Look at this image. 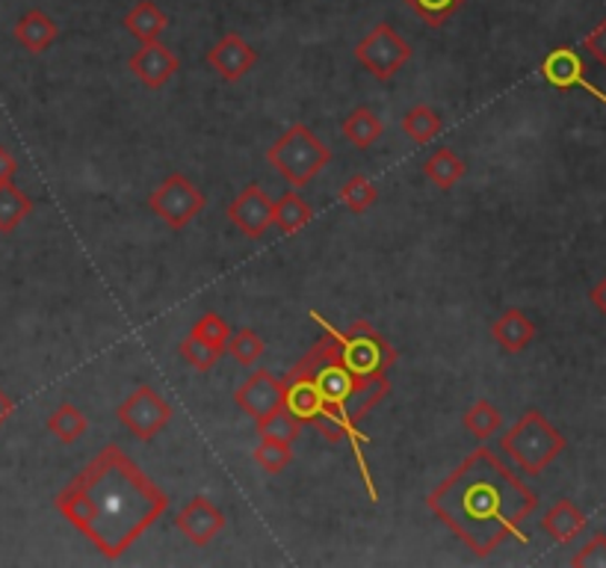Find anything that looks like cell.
<instances>
[{
  "mask_svg": "<svg viewBox=\"0 0 606 568\" xmlns=\"http://www.w3.org/2000/svg\"><path fill=\"white\" fill-rule=\"evenodd\" d=\"M122 27L137 39V42H158L160 33L169 27V16L154 3V0H140L133 3L122 18Z\"/></svg>",
  "mask_w": 606,
  "mask_h": 568,
  "instance_id": "19",
  "label": "cell"
},
{
  "mask_svg": "<svg viewBox=\"0 0 606 568\" xmlns=\"http://www.w3.org/2000/svg\"><path fill=\"white\" fill-rule=\"evenodd\" d=\"M175 415V408L169 406L166 397H160L151 385H137V390L128 394L122 406L115 408V417L122 420V426L137 438V442H151L158 438L169 426Z\"/></svg>",
  "mask_w": 606,
  "mask_h": 568,
  "instance_id": "9",
  "label": "cell"
},
{
  "mask_svg": "<svg viewBox=\"0 0 606 568\" xmlns=\"http://www.w3.org/2000/svg\"><path fill=\"white\" fill-rule=\"evenodd\" d=\"M465 172H467L465 160L458 158L453 149H447V145L435 151V154L423 163V175H426L430 184L438 186L441 193H450V190L465 178Z\"/></svg>",
  "mask_w": 606,
  "mask_h": 568,
  "instance_id": "21",
  "label": "cell"
},
{
  "mask_svg": "<svg viewBox=\"0 0 606 568\" xmlns=\"http://www.w3.org/2000/svg\"><path fill=\"white\" fill-rule=\"evenodd\" d=\"M33 213V199L12 181L0 184V234H12Z\"/></svg>",
  "mask_w": 606,
  "mask_h": 568,
  "instance_id": "23",
  "label": "cell"
},
{
  "mask_svg": "<svg viewBox=\"0 0 606 568\" xmlns=\"http://www.w3.org/2000/svg\"><path fill=\"white\" fill-rule=\"evenodd\" d=\"M574 568H606V532H595L572 557Z\"/></svg>",
  "mask_w": 606,
  "mask_h": 568,
  "instance_id": "34",
  "label": "cell"
},
{
  "mask_svg": "<svg viewBox=\"0 0 606 568\" xmlns=\"http://www.w3.org/2000/svg\"><path fill=\"white\" fill-rule=\"evenodd\" d=\"M400 124H403L405 136H408L412 142H417V145H426V142H432L441 133V128H444L441 115L435 113L430 104L412 106V110L403 115V122Z\"/></svg>",
  "mask_w": 606,
  "mask_h": 568,
  "instance_id": "26",
  "label": "cell"
},
{
  "mask_svg": "<svg viewBox=\"0 0 606 568\" xmlns=\"http://www.w3.org/2000/svg\"><path fill=\"white\" fill-rule=\"evenodd\" d=\"M234 403L246 412L252 420L273 415L282 406V379L270 371H255L243 385L234 390Z\"/></svg>",
  "mask_w": 606,
  "mask_h": 568,
  "instance_id": "14",
  "label": "cell"
},
{
  "mask_svg": "<svg viewBox=\"0 0 606 568\" xmlns=\"http://www.w3.org/2000/svg\"><path fill=\"white\" fill-rule=\"evenodd\" d=\"M231 225H238V231L249 240H261L273 225V199L266 195L261 184H249L243 193L229 204L225 211Z\"/></svg>",
  "mask_w": 606,
  "mask_h": 568,
  "instance_id": "10",
  "label": "cell"
},
{
  "mask_svg": "<svg viewBox=\"0 0 606 568\" xmlns=\"http://www.w3.org/2000/svg\"><path fill=\"white\" fill-rule=\"evenodd\" d=\"M204 193L181 172H172V175L163 181V184L154 186V193L149 195V211L163 220L169 229H184L190 222L204 211Z\"/></svg>",
  "mask_w": 606,
  "mask_h": 568,
  "instance_id": "8",
  "label": "cell"
},
{
  "mask_svg": "<svg viewBox=\"0 0 606 568\" xmlns=\"http://www.w3.org/2000/svg\"><path fill=\"white\" fill-rule=\"evenodd\" d=\"M255 462L266 474H282L293 462V444L282 438H261L255 447Z\"/></svg>",
  "mask_w": 606,
  "mask_h": 568,
  "instance_id": "31",
  "label": "cell"
},
{
  "mask_svg": "<svg viewBox=\"0 0 606 568\" xmlns=\"http://www.w3.org/2000/svg\"><path fill=\"white\" fill-rule=\"evenodd\" d=\"M208 65H211L222 80H243L249 71L257 65V51L240 33H225L220 42L208 51Z\"/></svg>",
  "mask_w": 606,
  "mask_h": 568,
  "instance_id": "12",
  "label": "cell"
},
{
  "mask_svg": "<svg viewBox=\"0 0 606 568\" xmlns=\"http://www.w3.org/2000/svg\"><path fill=\"white\" fill-rule=\"evenodd\" d=\"M314 220V207L302 199L300 193H284L279 202H273V225H279L282 234H296Z\"/></svg>",
  "mask_w": 606,
  "mask_h": 568,
  "instance_id": "22",
  "label": "cell"
},
{
  "mask_svg": "<svg viewBox=\"0 0 606 568\" xmlns=\"http://www.w3.org/2000/svg\"><path fill=\"white\" fill-rule=\"evenodd\" d=\"M343 140L355 145V149H370V145H376L382 140V133H385V122L378 119L370 106H355L341 124Z\"/></svg>",
  "mask_w": 606,
  "mask_h": 568,
  "instance_id": "20",
  "label": "cell"
},
{
  "mask_svg": "<svg viewBox=\"0 0 606 568\" xmlns=\"http://www.w3.org/2000/svg\"><path fill=\"white\" fill-rule=\"evenodd\" d=\"M195 337H202L204 344H211L216 346V349H222L225 353V344H229V337H231V328L229 323L220 317V314H213V311H208L199 323H195L193 328H190Z\"/></svg>",
  "mask_w": 606,
  "mask_h": 568,
  "instance_id": "33",
  "label": "cell"
},
{
  "mask_svg": "<svg viewBox=\"0 0 606 568\" xmlns=\"http://www.w3.org/2000/svg\"><path fill=\"white\" fill-rule=\"evenodd\" d=\"M53 506L107 559H119L166 513L169 495L122 447L107 444L62 488Z\"/></svg>",
  "mask_w": 606,
  "mask_h": 568,
  "instance_id": "1",
  "label": "cell"
},
{
  "mask_svg": "<svg viewBox=\"0 0 606 568\" xmlns=\"http://www.w3.org/2000/svg\"><path fill=\"white\" fill-rule=\"evenodd\" d=\"M462 424H465V429L474 435L476 442H488V438H494L503 429V415L492 399H476L474 406L465 412V417H462Z\"/></svg>",
  "mask_w": 606,
  "mask_h": 568,
  "instance_id": "25",
  "label": "cell"
},
{
  "mask_svg": "<svg viewBox=\"0 0 606 568\" xmlns=\"http://www.w3.org/2000/svg\"><path fill=\"white\" fill-rule=\"evenodd\" d=\"M44 426H48V433H51L57 442L74 444V442H80L83 435H87L89 420L78 406H71V403H62V406L53 408L51 417H48V424H44Z\"/></svg>",
  "mask_w": 606,
  "mask_h": 568,
  "instance_id": "24",
  "label": "cell"
},
{
  "mask_svg": "<svg viewBox=\"0 0 606 568\" xmlns=\"http://www.w3.org/2000/svg\"><path fill=\"white\" fill-rule=\"evenodd\" d=\"M337 346H341L343 362L350 364L352 371L364 376V379H387V367L396 362V349L387 344V337L382 332L358 320L350 328L337 332Z\"/></svg>",
  "mask_w": 606,
  "mask_h": 568,
  "instance_id": "6",
  "label": "cell"
},
{
  "mask_svg": "<svg viewBox=\"0 0 606 568\" xmlns=\"http://www.w3.org/2000/svg\"><path fill=\"white\" fill-rule=\"evenodd\" d=\"M412 42L396 33L387 21H378L358 44H355V60L361 62V69L370 71L376 80H391L396 71L403 69L405 62L412 60Z\"/></svg>",
  "mask_w": 606,
  "mask_h": 568,
  "instance_id": "7",
  "label": "cell"
},
{
  "mask_svg": "<svg viewBox=\"0 0 606 568\" xmlns=\"http://www.w3.org/2000/svg\"><path fill=\"white\" fill-rule=\"evenodd\" d=\"M175 524H178V530L184 532L195 548H204L208 541H213L222 530H225V513H222L220 506L213 504V500L199 495L193 497L181 513H178Z\"/></svg>",
  "mask_w": 606,
  "mask_h": 568,
  "instance_id": "13",
  "label": "cell"
},
{
  "mask_svg": "<svg viewBox=\"0 0 606 568\" xmlns=\"http://www.w3.org/2000/svg\"><path fill=\"white\" fill-rule=\"evenodd\" d=\"M503 453L518 465L524 474L538 477L565 453L568 442L538 408H527L515 424L503 433L501 438Z\"/></svg>",
  "mask_w": 606,
  "mask_h": 568,
  "instance_id": "4",
  "label": "cell"
},
{
  "mask_svg": "<svg viewBox=\"0 0 606 568\" xmlns=\"http://www.w3.org/2000/svg\"><path fill=\"white\" fill-rule=\"evenodd\" d=\"M225 353H229L231 358H238L243 367H252V364L264 358L266 344H264V337L257 335L255 328L243 326L240 332H231L229 344H225Z\"/></svg>",
  "mask_w": 606,
  "mask_h": 568,
  "instance_id": "27",
  "label": "cell"
},
{
  "mask_svg": "<svg viewBox=\"0 0 606 568\" xmlns=\"http://www.w3.org/2000/svg\"><path fill=\"white\" fill-rule=\"evenodd\" d=\"M12 412H16V399L9 397L7 390L0 388V426L7 424L9 417H12Z\"/></svg>",
  "mask_w": 606,
  "mask_h": 568,
  "instance_id": "38",
  "label": "cell"
},
{
  "mask_svg": "<svg viewBox=\"0 0 606 568\" xmlns=\"http://www.w3.org/2000/svg\"><path fill=\"white\" fill-rule=\"evenodd\" d=\"M387 379H364L343 362L329 323L311 349L282 376L284 408L302 426H316L325 442L332 444L355 438L361 420L387 397Z\"/></svg>",
  "mask_w": 606,
  "mask_h": 568,
  "instance_id": "3",
  "label": "cell"
},
{
  "mask_svg": "<svg viewBox=\"0 0 606 568\" xmlns=\"http://www.w3.org/2000/svg\"><path fill=\"white\" fill-rule=\"evenodd\" d=\"M583 51L589 53L595 62L606 65V18L586 36V39H583Z\"/></svg>",
  "mask_w": 606,
  "mask_h": 568,
  "instance_id": "35",
  "label": "cell"
},
{
  "mask_svg": "<svg viewBox=\"0 0 606 568\" xmlns=\"http://www.w3.org/2000/svg\"><path fill=\"white\" fill-rule=\"evenodd\" d=\"M266 163L300 190L332 163V149L307 124L296 122L266 149Z\"/></svg>",
  "mask_w": 606,
  "mask_h": 568,
  "instance_id": "5",
  "label": "cell"
},
{
  "mask_svg": "<svg viewBox=\"0 0 606 568\" xmlns=\"http://www.w3.org/2000/svg\"><path fill=\"white\" fill-rule=\"evenodd\" d=\"M403 3L421 18L423 24L438 30V27H444V21H450L458 9L465 7L467 0H403Z\"/></svg>",
  "mask_w": 606,
  "mask_h": 568,
  "instance_id": "29",
  "label": "cell"
},
{
  "mask_svg": "<svg viewBox=\"0 0 606 568\" xmlns=\"http://www.w3.org/2000/svg\"><path fill=\"white\" fill-rule=\"evenodd\" d=\"M12 36H16V42L21 44L24 51L44 53L57 39H60V27H57V21H53L48 12H42V9H27L24 16L18 18Z\"/></svg>",
  "mask_w": 606,
  "mask_h": 568,
  "instance_id": "18",
  "label": "cell"
},
{
  "mask_svg": "<svg viewBox=\"0 0 606 568\" xmlns=\"http://www.w3.org/2000/svg\"><path fill=\"white\" fill-rule=\"evenodd\" d=\"M341 202L350 213H367L373 204L378 202L376 184L367 175H352L346 184L341 186Z\"/></svg>",
  "mask_w": 606,
  "mask_h": 568,
  "instance_id": "28",
  "label": "cell"
},
{
  "mask_svg": "<svg viewBox=\"0 0 606 568\" xmlns=\"http://www.w3.org/2000/svg\"><path fill=\"white\" fill-rule=\"evenodd\" d=\"M178 353H181V358H184L190 367H195V371H213V367H216L222 358V349H216V346H211V344H204L202 337H195L193 332H190V335L181 341Z\"/></svg>",
  "mask_w": 606,
  "mask_h": 568,
  "instance_id": "32",
  "label": "cell"
},
{
  "mask_svg": "<svg viewBox=\"0 0 606 568\" xmlns=\"http://www.w3.org/2000/svg\"><path fill=\"white\" fill-rule=\"evenodd\" d=\"M178 69H181V60H178L175 51H169L166 44L160 42H142L133 57L128 60V71L133 78L140 80L142 87L149 89H163L169 80L175 78Z\"/></svg>",
  "mask_w": 606,
  "mask_h": 568,
  "instance_id": "11",
  "label": "cell"
},
{
  "mask_svg": "<svg viewBox=\"0 0 606 568\" xmlns=\"http://www.w3.org/2000/svg\"><path fill=\"white\" fill-rule=\"evenodd\" d=\"M538 527H542L556 545H572V541L589 527V518H586V513H583L574 500L563 497V500L551 504V509L542 515Z\"/></svg>",
  "mask_w": 606,
  "mask_h": 568,
  "instance_id": "16",
  "label": "cell"
},
{
  "mask_svg": "<svg viewBox=\"0 0 606 568\" xmlns=\"http://www.w3.org/2000/svg\"><path fill=\"white\" fill-rule=\"evenodd\" d=\"M255 433L261 435V438H282V442H296L302 433V424L296 420V417L284 408V403L279 408H275L273 415L261 417V420H255Z\"/></svg>",
  "mask_w": 606,
  "mask_h": 568,
  "instance_id": "30",
  "label": "cell"
},
{
  "mask_svg": "<svg viewBox=\"0 0 606 568\" xmlns=\"http://www.w3.org/2000/svg\"><path fill=\"white\" fill-rule=\"evenodd\" d=\"M589 302L606 317V275L600 282H595V287L589 291Z\"/></svg>",
  "mask_w": 606,
  "mask_h": 568,
  "instance_id": "37",
  "label": "cell"
},
{
  "mask_svg": "<svg viewBox=\"0 0 606 568\" xmlns=\"http://www.w3.org/2000/svg\"><path fill=\"white\" fill-rule=\"evenodd\" d=\"M492 337L497 341L503 353H524L533 344V337H536V323L521 308H506L492 323Z\"/></svg>",
  "mask_w": 606,
  "mask_h": 568,
  "instance_id": "17",
  "label": "cell"
},
{
  "mask_svg": "<svg viewBox=\"0 0 606 568\" xmlns=\"http://www.w3.org/2000/svg\"><path fill=\"white\" fill-rule=\"evenodd\" d=\"M426 506L465 541L474 557L485 559L503 541H527L521 524L536 513L538 497L488 447H479L432 488Z\"/></svg>",
  "mask_w": 606,
  "mask_h": 568,
  "instance_id": "2",
  "label": "cell"
},
{
  "mask_svg": "<svg viewBox=\"0 0 606 568\" xmlns=\"http://www.w3.org/2000/svg\"><path fill=\"white\" fill-rule=\"evenodd\" d=\"M18 175V160L12 158V151L7 145H0V184H9L16 181Z\"/></svg>",
  "mask_w": 606,
  "mask_h": 568,
  "instance_id": "36",
  "label": "cell"
},
{
  "mask_svg": "<svg viewBox=\"0 0 606 568\" xmlns=\"http://www.w3.org/2000/svg\"><path fill=\"white\" fill-rule=\"evenodd\" d=\"M542 78L556 89H586L592 92V83L586 80V65L580 53L574 48H554L542 60Z\"/></svg>",
  "mask_w": 606,
  "mask_h": 568,
  "instance_id": "15",
  "label": "cell"
}]
</instances>
